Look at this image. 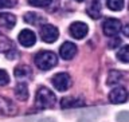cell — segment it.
I'll use <instances>...</instances> for the list:
<instances>
[{
  "instance_id": "1",
  "label": "cell",
  "mask_w": 129,
  "mask_h": 122,
  "mask_svg": "<svg viewBox=\"0 0 129 122\" xmlns=\"http://www.w3.org/2000/svg\"><path fill=\"white\" fill-rule=\"evenodd\" d=\"M55 105V95L47 87H40L36 91L35 106L38 109H51Z\"/></svg>"
},
{
  "instance_id": "2",
  "label": "cell",
  "mask_w": 129,
  "mask_h": 122,
  "mask_svg": "<svg viewBox=\"0 0 129 122\" xmlns=\"http://www.w3.org/2000/svg\"><path fill=\"white\" fill-rule=\"evenodd\" d=\"M35 64L40 70H50V68L55 67L58 63V58L52 51H39L35 55Z\"/></svg>"
},
{
  "instance_id": "3",
  "label": "cell",
  "mask_w": 129,
  "mask_h": 122,
  "mask_svg": "<svg viewBox=\"0 0 129 122\" xmlns=\"http://www.w3.org/2000/svg\"><path fill=\"white\" fill-rule=\"evenodd\" d=\"M70 83H71V79H70V76H69V74H66V72H58V74H55L54 78H52V85H54V87L58 91L67 90L69 86H70Z\"/></svg>"
},
{
  "instance_id": "4",
  "label": "cell",
  "mask_w": 129,
  "mask_h": 122,
  "mask_svg": "<svg viewBox=\"0 0 129 122\" xmlns=\"http://www.w3.org/2000/svg\"><path fill=\"white\" fill-rule=\"evenodd\" d=\"M16 113H18L16 105L6 97H0V114L6 117H12L16 115Z\"/></svg>"
},
{
  "instance_id": "5",
  "label": "cell",
  "mask_w": 129,
  "mask_h": 122,
  "mask_svg": "<svg viewBox=\"0 0 129 122\" xmlns=\"http://www.w3.org/2000/svg\"><path fill=\"white\" fill-rule=\"evenodd\" d=\"M40 36H42L43 42L46 43H52L58 39L59 36V32H58V28L51 26V24H46V26L42 27L40 30Z\"/></svg>"
},
{
  "instance_id": "6",
  "label": "cell",
  "mask_w": 129,
  "mask_h": 122,
  "mask_svg": "<svg viewBox=\"0 0 129 122\" xmlns=\"http://www.w3.org/2000/svg\"><path fill=\"white\" fill-rule=\"evenodd\" d=\"M69 31H70V35L74 39H83L85 36L87 35L89 27L82 22H74L73 24H70Z\"/></svg>"
},
{
  "instance_id": "7",
  "label": "cell",
  "mask_w": 129,
  "mask_h": 122,
  "mask_svg": "<svg viewBox=\"0 0 129 122\" xmlns=\"http://www.w3.org/2000/svg\"><path fill=\"white\" fill-rule=\"evenodd\" d=\"M104 34L105 35H108V36H116L117 34L120 32L121 30V23H120V20H117V19H106L104 22Z\"/></svg>"
},
{
  "instance_id": "8",
  "label": "cell",
  "mask_w": 129,
  "mask_h": 122,
  "mask_svg": "<svg viewBox=\"0 0 129 122\" xmlns=\"http://www.w3.org/2000/svg\"><path fill=\"white\" fill-rule=\"evenodd\" d=\"M128 99V91L124 87H114L109 93V101L112 103H124Z\"/></svg>"
},
{
  "instance_id": "9",
  "label": "cell",
  "mask_w": 129,
  "mask_h": 122,
  "mask_svg": "<svg viewBox=\"0 0 129 122\" xmlns=\"http://www.w3.org/2000/svg\"><path fill=\"white\" fill-rule=\"evenodd\" d=\"M59 54H60V58L64 59V60H70L75 56L77 54V46L71 42H64L59 48Z\"/></svg>"
},
{
  "instance_id": "10",
  "label": "cell",
  "mask_w": 129,
  "mask_h": 122,
  "mask_svg": "<svg viewBox=\"0 0 129 122\" xmlns=\"http://www.w3.org/2000/svg\"><path fill=\"white\" fill-rule=\"evenodd\" d=\"M19 42L24 47H32L36 43V36L31 30H23L19 34Z\"/></svg>"
},
{
  "instance_id": "11",
  "label": "cell",
  "mask_w": 129,
  "mask_h": 122,
  "mask_svg": "<svg viewBox=\"0 0 129 122\" xmlns=\"http://www.w3.org/2000/svg\"><path fill=\"white\" fill-rule=\"evenodd\" d=\"M85 105V101L79 97H63L60 101V107L62 109H73V107H81Z\"/></svg>"
},
{
  "instance_id": "12",
  "label": "cell",
  "mask_w": 129,
  "mask_h": 122,
  "mask_svg": "<svg viewBox=\"0 0 129 122\" xmlns=\"http://www.w3.org/2000/svg\"><path fill=\"white\" fill-rule=\"evenodd\" d=\"M86 12H87V15L90 16L91 19L101 18L102 11H101V3H100V0H91V2L89 3L87 8H86Z\"/></svg>"
},
{
  "instance_id": "13",
  "label": "cell",
  "mask_w": 129,
  "mask_h": 122,
  "mask_svg": "<svg viewBox=\"0 0 129 122\" xmlns=\"http://www.w3.org/2000/svg\"><path fill=\"white\" fill-rule=\"evenodd\" d=\"M0 24L6 28H14L15 24H16V18L15 15L12 14H8V12H2L0 14Z\"/></svg>"
},
{
  "instance_id": "14",
  "label": "cell",
  "mask_w": 129,
  "mask_h": 122,
  "mask_svg": "<svg viewBox=\"0 0 129 122\" xmlns=\"http://www.w3.org/2000/svg\"><path fill=\"white\" fill-rule=\"evenodd\" d=\"M32 75V70L30 66H27V64H20L15 68V76L16 79H28L30 76Z\"/></svg>"
},
{
  "instance_id": "15",
  "label": "cell",
  "mask_w": 129,
  "mask_h": 122,
  "mask_svg": "<svg viewBox=\"0 0 129 122\" xmlns=\"http://www.w3.org/2000/svg\"><path fill=\"white\" fill-rule=\"evenodd\" d=\"M15 97L19 101H27L28 99V87L26 83H19L15 87Z\"/></svg>"
},
{
  "instance_id": "16",
  "label": "cell",
  "mask_w": 129,
  "mask_h": 122,
  "mask_svg": "<svg viewBox=\"0 0 129 122\" xmlns=\"http://www.w3.org/2000/svg\"><path fill=\"white\" fill-rule=\"evenodd\" d=\"M121 79H122V72L112 70L110 72H109V75H108L106 83L110 85V86H114V85H117L118 82H121Z\"/></svg>"
},
{
  "instance_id": "17",
  "label": "cell",
  "mask_w": 129,
  "mask_h": 122,
  "mask_svg": "<svg viewBox=\"0 0 129 122\" xmlns=\"http://www.w3.org/2000/svg\"><path fill=\"white\" fill-rule=\"evenodd\" d=\"M12 48V42L6 35L0 34V52H7Z\"/></svg>"
},
{
  "instance_id": "18",
  "label": "cell",
  "mask_w": 129,
  "mask_h": 122,
  "mask_svg": "<svg viewBox=\"0 0 129 122\" xmlns=\"http://www.w3.org/2000/svg\"><path fill=\"white\" fill-rule=\"evenodd\" d=\"M106 4L112 11H121L124 8V0H108Z\"/></svg>"
},
{
  "instance_id": "19",
  "label": "cell",
  "mask_w": 129,
  "mask_h": 122,
  "mask_svg": "<svg viewBox=\"0 0 129 122\" xmlns=\"http://www.w3.org/2000/svg\"><path fill=\"white\" fill-rule=\"evenodd\" d=\"M117 58H118L121 62L129 63V46H124L121 50L117 52Z\"/></svg>"
},
{
  "instance_id": "20",
  "label": "cell",
  "mask_w": 129,
  "mask_h": 122,
  "mask_svg": "<svg viewBox=\"0 0 129 122\" xmlns=\"http://www.w3.org/2000/svg\"><path fill=\"white\" fill-rule=\"evenodd\" d=\"M24 20L30 24H36L39 22V16L36 14H34V12H28V14L24 15Z\"/></svg>"
},
{
  "instance_id": "21",
  "label": "cell",
  "mask_w": 129,
  "mask_h": 122,
  "mask_svg": "<svg viewBox=\"0 0 129 122\" xmlns=\"http://www.w3.org/2000/svg\"><path fill=\"white\" fill-rule=\"evenodd\" d=\"M52 2V0H28V3L34 7H46Z\"/></svg>"
},
{
  "instance_id": "22",
  "label": "cell",
  "mask_w": 129,
  "mask_h": 122,
  "mask_svg": "<svg viewBox=\"0 0 129 122\" xmlns=\"http://www.w3.org/2000/svg\"><path fill=\"white\" fill-rule=\"evenodd\" d=\"M10 83V76L6 70H0V86H6Z\"/></svg>"
},
{
  "instance_id": "23",
  "label": "cell",
  "mask_w": 129,
  "mask_h": 122,
  "mask_svg": "<svg viewBox=\"0 0 129 122\" xmlns=\"http://www.w3.org/2000/svg\"><path fill=\"white\" fill-rule=\"evenodd\" d=\"M18 0H0V10L2 8H12L16 6Z\"/></svg>"
},
{
  "instance_id": "24",
  "label": "cell",
  "mask_w": 129,
  "mask_h": 122,
  "mask_svg": "<svg viewBox=\"0 0 129 122\" xmlns=\"http://www.w3.org/2000/svg\"><path fill=\"white\" fill-rule=\"evenodd\" d=\"M117 122H129V113L128 111H120L116 117Z\"/></svg>"
},
{
  "instance_id": "25",
  "label": "cell",
  "mask_w": 129,
  "mask_h": 122,
  "mask_svg": "<svg viewBox=\"0 0 129 122\" xmlns=\"http://www.w3.org/2000/svg\"><path fill=\"white\" fill-rule=\"evenodd\" d=\"M120 44H121V39L120 38H114V39H112L110 42L108 43V47L109 48H114L117 46H120Z\"/></svg>"
},
{
  "instance_id": "26",
  "label": "cell",
  "mask_w": 129,
  "mask_h": 122,
  "mask_svg": "<svg viewBox=\"0 0 129 122\" xmlns=\"http://www.w3.org/2000/svg\"><path fill=\"white\" fill-rule=\"evenodd\" d=\"M122 31H124V35H125V36H129V24L122 28Z\"/></svg>"
},
{
  "instance_id": "27",
  "label": "cell",
  "mask_w": 129,
  "mask_h": 122,
  "mask_svg": "<svg viewBox=\"0 0 129 122\" xmlns=\"http://www.w3.org/2000/svg\"><path fill=\"white\" fill-rule=\"evenodd\" d=\"M75 2H85V0H75Z\"/></svg>"
}]
</instances>
